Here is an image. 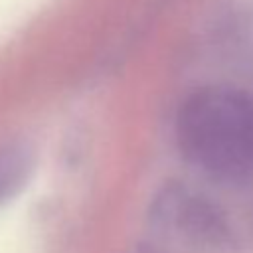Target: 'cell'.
<instances>
[{"mask_svg":"<svg viewBox=\"0 0 253 253\" xmlns=\"http://www.w3.org/2000/svg\"><path fill=\"white\" fill-rule=\"evenodd\" d=\"M182 156L210 178L241 184L253 176V95L208 85L184 99L176 115Z\"/></svg>","mask_w":253,"mask_h":253,"instance_id":"obj_1","label":"cell"},{"mask_svg":"<svg viewBox=\"0 0 253 253\" xmlns=\"http://www.w3.org/2000/svg\"><path fill=\"white\" fill-rule=\"evenodd\" d=\"M150 219L158 229L176 231L200 245L217 247L229 239L223 213L204 196H196L180 184H170L158 192Z\"/></svg>","mask_w":253,"mask_h":253,"instance_id":"obj_2","label":"cell"},{"mask_svg":"<svg viewBox=\"0 0 253 253\" xmlns=\"http://www.w3.org/2000/svg\"><path fill=\"white\" fill-rule=\"evenodd\" d=\"M34 164V148L26 142H10L0 148V206L28 184Z\"/></svg>","mask_w":253,"mask_h":253,"instance_id":"obj_3","label":"cell"},{"mask_svg":"<svg viewBox=\"0 0 253 253\" xmlns=\"http://www.w3.org/2000/svg\"><path fill=\"white\" fill-rule=\"evenodd\" d=\"M136 253H156L154 249H150V247H138L136 249Z\"/></svg>","mask_w":253,"mask_h":253,"instance_id":"obj_4","label":"cell"}]
</instances>
